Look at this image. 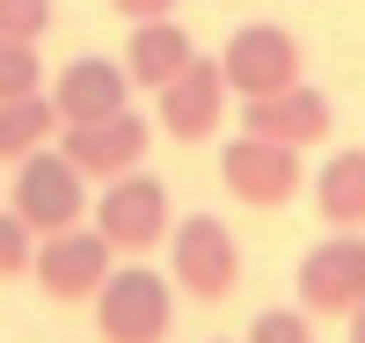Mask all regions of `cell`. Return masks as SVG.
Instances as JSON below:
<instances>
[{
  "instance_id": "obj_1",
  "label": "cell",
  "mask_w": 365,
  "mask_h": 343,
  "mask_svg": "<svg viewBox=\"0 0 365 343\" xmlns=\"http://www.w3.org/2000/svg\"><path fill=\"white\" fill-rule=\"evenodd\" d=\"M168 329H175V285L146 256H125L96 292V336L103 343H168Z\"/></svg>"
},
{
  "instance_id": "obj_2",
  "label": "cell",
  "mask_w": 365,
  "mask_h": 343,
  "mask_svg": "<svg viewBox=\"0 0 365 343\" xmlns=\"http://www.w3.org/2000/svg\"><path fill=\"white\" fill-rule=\"evenodd\" d=\"M161 248H168V285H175V292H190L197 307L234 300V285H241V241H234L227 220L190 212V220H175V227H168Z\"/></svg>"
},
{
  "instance_id": "obj_3",
  "label": "cell",
  "mask_w": 365,
  "mask_h": 343,
  "mask_svg": "<svg viewBox=\"0 0 365 343\" xmlns=\"http://www.w3.org/2000/svg\"><path fill=\"white\" fill-rule=\"evenodd\" d=\"M96 227L110 248H117V263L125 256H154V248L168 241V227H175V205H168V183H154L146 168H132V175H110L103 183V198H96Z\"/></svg>"
},
{
  "instance_id": "obj_4",
  "label": "cell",
  "mask_w": 365,
  "mask_h": 343,
  "mask_svg": "<svg viewBox=\"0 0 365 343\" xmlns=\"http://www.w3.org/2000/svg\"><path fill=\"white\" fill-rule=\"evenodd\" d=\"M8 212L29 227V234H58V227H81L88 220V175L66 161V153H22L15 161V183H8Z\"/></svg>"
},
{
  "instance_id": "obj_5",
  "label": "cell",
  "mask_w": 365,
  "mask_h": 343,
  "mask_svg": "<svg viewBox=\"0 0 365 343\" xmlns=\"http://www.w3.org/2000/svg\"><path fill=\"white\" fill-rule=\"evenodd\" d=\"M117 270V248L96 234V227H58V234H37V248H29V277H37V292L51 307H81L103 292V277Z\"/></svg>"
},
{
  "instance_id": "obj_6",
  "label": "cell",
  "mask_w": 365,
  "mask_h": 343,
  "mask_svg": "<svg viewBox=\"0 0 365 343\" xmlns=\"http://www.w3.org/2000/svg\"><path fill=\"white\" fill-rule=\"evenodd\" d=\"M299 66H307V58H299V37L278 29V22H241L227 37V51H220V81H227V96H241V103L307 81Z\"/></svg>"
},
{
  "instance_id": "obj_7",
  "label": "cell",
  "mask_w": 365,
  "mask_h": 343,
  "mask_svg": "<svg viewBox=\"0 0 365 343\" xmlns=\"http://www.w3.org/2000/svg\"><path fill=\"white\" fill-rule=\"evenodd\" d=\"M220 183L241 198V205H256V212H278L299 198V183H307V168H299V146H278V139H227L220 146Z\"/></svg>"
},
{
  "instance_id": "obj_8",
  "label": "cell",
  "mask_w": 365,
  "mask_h": 343,
  "mask_svg": "<svg viewBox=\"0 0 365 343\" xmlns=\"http://www.w3.org/2000/svg\"><path fill=\"white\" fill-rule=\"evenodd\" d=\"M146 146H154V124L139 110H117V117H96V124H58V153H66L88 183L146 168Z\"/></svg>"
},
{
  "instance_id": "obj_9",
  "label": "cell",
  "mask_w": 365,
  "mask_h": 343,
  "mask_svg": "<svg viewBox=\"0 0 365 343\" xmlns=\"http://www.w3.org/2000/svg\"><path fill=\"white\" fill-rule=\"evenodd\" d=\"M161 96V110H154V124L168 139H182V146H197V139H212L227 124V81H220V58H205V51H190V66H182L168 88H154Z\"/></svg>"
},
{
  "instance_id": "obj_10",
  "label": "cell",
  "mask_w": 365,
  "mask_h": 343,
  "mask_svg": "<svg viewBox=\"0 0 365 343\" xmlns=\"http://www.w3.org/2000/svg\"><path fill=\"white\" fill-rule=\"evenodd\" d=\"M292 292L307 314H351V307L365 300V241L358 234H329L314 241L307 256H299V277Z\"/></svg>"
},
{
  "instance_id": "obj_11",
  "label": "cell",
  "mask_w": 365,
  "mask_h": 343,
  "mask_svg": "<svg viewBox=\"0 0 365 343\" xmlns=\"http://www.w3.org/2000/svg\"><path fill=\"white\" fill-rule=\"evenodd\" d=\"M241 132L249 139H278V146H322L329 132H336V110H329V96L322 88H307V81H292V88H278V96H256V103H241Z\"/></svg>"
},
{
  "instance_id": "obj_12",
  "label": "cell",
  "mask_w": 365,
  "mask_h": 343,
  "mask_svg": "<svg viewBox=\"0 0 365 343\" xmlns=\"http://www.w3.org/2000/svg\"><path fill=\"white\" fill-rule=\"evenodd\" d=\"M51 96V110H58V124H96V117H117V110H132L125 96H132V81H125V66L117 58H96V51H81L73 66H58V81L44 88Z\"/></svg>"
},
{
  "instance_id": "obj_13",
  "label": "cell",
  "mask_w": 365,
  "mask_h": 343,
  "mask_svg": "<svg viewBox=\"0 0 365 343\" xmlns=\"http://www.w3.org/2000/svg\"><path fill=\"white\" fill-rule=\"evenodd\" d=\"M190 29H182L175 15H154V22H132V37H125V58H117V66H125V81L132 88H168L182 66H190Z\"/></svg>"
},
{
  "instance_id": "obj_14",
  "label": "cell",
  "mask_w": 365,
  "mask_h": 343,
  "mask_svg": "<svg viewBox=\"0 0 365 343\" xmlns=\"http://www.w3.org/2000/svg\"><path fill=\"white\" fill-rule=\"evenodd\" d=\"M314 212L336 234H365V146L329 153L322 175H314Z\"/></svg>"
},
{
  "instance_id": "obj_15",
  "label": "cell",
  "mask_w": 365,
  "mask_h": 343,
  "mask_svg": "<svg viewBox=\"0 0 365 343\" xmlns=\"http://www.w3.org/2000/svg\"><path fill=\"white\" fill-rule=\"evenodd\" d=\"M58 139V110L44 88H29V96H8L0 103V168H15L22 153H37Z\"/></svg>"
},
{
  "instance_id": "obj_16",
  "label": "cell",
  "mask_w": 365,
  "mask_h": 343,
  "mask_svg": "<svg viewBox=\"0 0 365 343\" xmlns=\"http://www.w3.org/2000/svg\"><path fill=\"white\" fill-rule=\"evenodd\" d=\"M29 88H44V58H37V44L0 37V103H8V96H29Z\"/></svg>"
},
{
  "instance_id": "obj_17",
  "label": "cell",
  "mask_w": 365,
  "mask_h": 343,
  "mask_svg": "<svg viewBox=\"0 0 365 343\" xmlns=\"http://www.w3.org/2000/svg\"><path fill=\"white\" fill-rule=\"evenodd\" d=\"M241 343H314V314L307 307H263Z\"/></svg>"
},
{
  "instance_id": "obj_18",
  "label": "cell",
  "mask_w": 365,
  "mask_h": 343,
  "mask_svg": "<svg viewBox=\"0 0 365 343\" xmlns=\"http://www.w3.org/2000/svg\"><path fill=\"white\" fill-rule=\"evenodd\" d=\"M51 0H0V37H22V44H44L51 29Z\"/></svg>"
},
{
  "instance_id": "obj_19",
  "label": "cell",
  "mask_w": 365,
  "mask_h": 343,
  "mask_svg": "<svg viewBox=\"0 0 365 343\" xmlns=\"http://www.w3.org/2000/svg\"><path fill=\"white\" fill-rule=\"evenodd\" d=\"M29 248H37V234L0 205V277H29Z\"/></svg>"
},
{
  "instance_id": "obj_20",
  "label": "cell",
  "mask_w": 365,
  "mask_h": 343,
  "mask_svg": "<svg viewBox=\"0 0 365 343\" xmlns=\"http://www.w3.org/2000/svg\"><path fill=\"white\" fill-rule=\"evenodd\" d=\"M125 22H154V15H175V0H110Z\"/></svg>"
},
{
  "instance_id": "obj_21",
  "label": "cell",
  "mask_w": 365,
  "mask_h": 343,
  "mask_svg": "<svg viewBox=\"0 0 365 343\" xmlns=\"http://www.w3.org/2000/svg\"><path fill=\"white\" fill-rule=\"evenodd\" d=\"M344 322H351V343H365V300L351 307V314H344Z\"/></svg>"
}]
</instances>
